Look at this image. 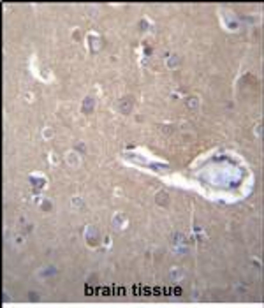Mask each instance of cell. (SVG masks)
Listing matches in <instances>:
<instances>
[{
    "mask_svg": "<svg viewBox=\"0 0 264 308\" xmlns=\"http://www.w3.org/2000/svg\"><path fill=\"white\" fill-rule=\"evenodd\" d=\"M130 107H132V99H130V97H125V101L120 104V111L122 113H129Z\"/></svg>",
    "mask_w": 264,
    "mask_h": 308,
    "instance_id": "obj_1",
    "label": "cell"
},
{
    "mask_svg": "<svg viewBox=\"0 0 264 308\" xmlns=\"http://www.w3.org/2000/svg\"><path fill=\"white\" fill-rule=\"evenodd\" d=\"M157 202H158V204H160V202H162V204H164V202H167V194H158V196H157Z\"/></svg>",
    "mask_w": 264,
    "mask_h": 308,
    "instance_id": "obj_2",
    "label": "cell"
}]
</instances>
